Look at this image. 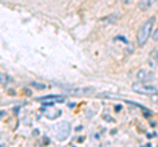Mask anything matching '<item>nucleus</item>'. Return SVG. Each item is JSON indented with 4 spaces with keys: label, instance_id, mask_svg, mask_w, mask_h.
<instances>
[{
    "label": "nucleus",
    "instance_id": "4",
    "mask_svg": "<svg viewBox=\"0 0 158 147\" xmlns=\"http://www.w3.org/2000/svg\"><path fill=\"white\" fill-rule=\"evenodd\" d=\"M37 101L44 102V105H49L53 106L57 102H63L65 101V96H58V95H48V96H42V97H37Z\"/></svg>",
    "mask_w": 158,
    "mask_h": 147
},
{
    "label": "nucleus",
    "instance_id": "11",
    "mask_svg": "<svg viewBox=\"0 0 158 147\" xmlns=\"http://www.w3.org/2000/svg\"><path fill=\"white\" fill-rule=\"evenodd\" d=\"M152 101L156 102V104H158V93H156V95L152 96Z\"/></svg>",
    "mask_w": 158,
    "mask_h": 147
},
{
    "label": "nucleus",
    "instance_id": "7",
    "mask_svg": "<svg viewBox=\"0 0 158 147\" xmlns=\"http://www.w3.org/2000/svg\"><path fill=\"white\" fill-rule=\"evenodd\" d=\"M153 3H156V0H140V2H138V9H140V11H148V9H149L152 6H153Z\"/></svg>",
    "mask_w": 158,
    "mask_h": 147
},
{
    "label": "nucleus",
    "instance_id": "2",
    "mask_svg": "<svg viewBox=\"0 0 158 147\" xmlns=\"http://www.w3.org/2000/svg\"><path fill=\"white\" fill-rule=\"evenodd\" d=\"M132 91L138 95H144V96H153L158 93V87L153 85L148 81H140L138 80L137 83H133L132 84Z\"/></svg>",
    "mask_w": 158,
    "mask_h": 147
},
{
    "label": "nucleus",
    "instance_id": "10",
    "mask_svg": "<svg viewBox=\"0 0 158 147\" xmlns=\"http://www.w3.org/2000/svg\"><path fill=\"white\" fill-rule=\"evenodd\" d=\"M32 87L40 88V89H44V88H45V85H41V84H38V83H32Z\"/></svg>",
    "mask_w": 158,
    "mask_h": 147
},
{
    "label": "nucleus",
    "instance_id": "3",
    "mask_svg": "<svg viewBox=\"0 0 158 147\" xmlns=\"http://www.w3.org/2000/svg\"><path fill=\"white\" fill-rule=\"evenodd\" d=\"M53 131H54V135L56 138L59 141H63L70 133V124L69 122H61L53 127Z\"/></svg>",
    "mask_w": 158,
    "mask_h": 147
},
{
    "label": "nucleus",
    "instance_id": "8",
    "mask_svg": "<svg viewBox=\"0 0 158 147\" xmlns=\"http://www.w3.org/2000/svg\"><path fill=\"white\" fill-rule=\"evenodd\" d=\"M9 80H11V79H9V76H8V75L0 72V84H7Z\"/></svg>",
    "mask_w": 158,
    "mask_h": 147
},
{
    "label": "nucleus",
    "instance_id": "14",
    "mask_svg": "<svg viewBox=\"0 0 158 147\" xmlns=\"http://www.w3.org/2000/svg\"><path fill=\"white\" fill-rule=\"evenodd\" d=\"M156 3H157V6H158V0H156Z\"/></svg>",
    "mask_w": 158,
    "mask_h": 147
},
{
    "label": "nucleus",
    "instance_id": "13",
    "mask_svg": "<svg viewBox=\"0 0 158 147\" xmlns=\"http://www.w3.org/2000/svg\"><path fill=\"white\" fill-rule=\"evenodd\" d=\"M156 59H157V62H158V51H157V54H156Z\"/></svg>",
    "mask_w": 158,
    "mask_h": 147
},
{
    "label": "nucleus",
    "instance_id": "6",
    "mask_svg": "<svg viewBox=\"0 0 158 147\" xmlns=\"http://www.w3.org/2000/svg\"><path fill=\"white\" fill-rule=\"evenodd\" d=\"M154 77V74L150 72V71H146V70H140L137 72V79L140 81H149Z\"/></svg>",
    "mask_w": 158,
    "mask_h": 147
},
{
    "label": "nucleus",
    "instance_id": "5",
    "mask_svg": "<svg viewBox=\"0 0 158 147\" xmlns=\"http://www.w3.org/2000/svg\"><path fill=\"white\" fill-rule=\"evenodd\" d=\"M66 91L69 92V95H90L91 92H94V88H66Z\"/></svg>",
    "mask_w": 158,
    "mask_h": 147
},
{
    "label": "nucleus",
    "instance_id": "1",
    "mask_svg": "<svg viewBox=\"0 0 158 147\" xmlns=\"http://www.w3.org/2000/svg\"><path fill=\"white\" fill-rule=\"evenodd\" d=\"M154 24H156V17L152 16L148 20H145V22H142V25L140 26L137 32V45L142 47L146 45L148 40L150 38L153 29H154Z\"/></svg>",
    "mask_w": 158,
    "mask_h": 147
},
{
    "label": "nucleus",
    "instance_id": "9",
    "mask_svg": "<svg viewBox=\"0 0 158 147\" xmlns=\"http://www.w3.org/2000/svg\"><path fill=\"white\" fill-rule=\"evenodd\" d=\"M152 36H153V40H154V41H158V25H157L154 29H153Z\"/></svg>",
    "mask_w": 158,
    "mask_h": 147
},
{
    "label": "nucleus",
    "instance_id": "12",
    "mask_svg": "<svg viewBox=\"0 0 158 147\" xmlns=\"http://www.w3.org/2000/svg\"><path fill=\"white\" fill-rule=\"evenodd\" d=\"M131 2H132V0H121V3H123V4H129Z\"/></svg>",
    "mask_w": 158,
    "mask_h": 147
}]
</instances>
